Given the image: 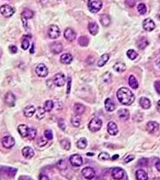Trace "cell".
<instances>
[{"label":"cell","instance_id":"44dd1931","mask_svg":"<svg viewBox=\"0 0 160 180\" xmlns=\"http://www.w3.org/2000/svg\"><path fill=\"white\" fill-rule=\"evenodd\" d=\"M17 130L22 138H27L28 131H29V128L27 127V125L24 124L20 125L17 128Z\"/></svg>","mask_w":160,"mask_h":180},{"label":"cell","instance_id":"e7e4bbea","mask_svg":"<svg viewBox=\"0 0 160 180\" xmlns=\"http://www.w3.org/2000/svg\"><path fill=\"white\" fill-rule=\"evenodd\" d=\"M40 1L41 2H44V3H45V2H48V0H40Z\"/></svg>","mask_w":160,"mask_h":180},{"label":"cell","instance_id":"8992f818","mask_svg":"<svg viewBox=\"0 0 160 180\" xmlns=\"http://www.w3.org/2000/svg\"><path fill=\"white\" fill-rule=\"evenodd\" d=\"M53 84H54L58 87H62L66 84V77L63 74L58 73L54 77H53Z\"/></svg>","mask_w":160,"mask_h":180},{"label":"cell","instance_id":"f6af8a7d","mask_svg":"<svg viewBox=\"0 0 160 180\" xmlns=\"http://www.w3.org/2000/svg\"><path fill=\"white\" fill-rule=\"evenodd\" d=\"M110 158V156L109 153H106V152H101L99 154L98 156V159L99 160H102V161H105L108 160Z\"/></svg>","mask_w":160,"mask_h":180},{"label":"cell","instance_id":"f907efd6","mask_svg":"<svg viewBox=\"0 0 160 180\" xmlns=\"http://www.w3.org/2000/svg\"><path fill=\"white\" fill-rule=\"evenodd\" d=\"M58 126L62 129V130H65L66 128V124L65 120H64L63 119H60V120H59Z\"/></svg>","mask_w":160,"mask_h":180},{"label":"cell","instance_id":"ac0fdd59","mask_svg":"<svg viewBox=\"0 0 160 180\" xmlns=\"http://www.w3.org/2000/svg\"><path fill=\"white\" fill-rule=\"evenodd\" d=\"M35 108L33 106H27L24 108L23 110V114L24 116L27 118L31 117L35 113Z\"/></svg>","mask_w":160,"mask_h":180},{"label":"cell","instance_id":"11a10c76","mask_svg":"<svg viewBox=\"0 0 160 180\" xmlns=\"http://www.w3.org/2000/svg\"><path fill=\"white\" fill-rule=\"evenodd\" d=\"M134 158L135 157L132 156V155H130V156H128L125 159V163H129V162L133 160Z\"/></svg>","mask_w":160,"mask_h":180},{"label":"cell","instance_id":"ab89813d","mask_svg":"<svg viewBox=\"0 0 160 180\" xmlns=\"http://www.w3.org/2000/svg\"><path fill=\"white\" fill-rule=\"evenodd\" d=\"M57 167L60 170H66L67 168V164L65 160H60L57 163Z\"/></svg>","mask_w":160,"mask_h":180},{"label":"cell","instance_id":"74e56055","mask_svg":"<svg viewBox=\"0 0 160 180\" xmlns=\"http://www.w3.org/2000/svg\"><path fill=\"white\" fill-rule=\"evenodd\" d=\"M53 106H54V103L52 100H47L44 103V109L46 112H49L53 110Z\"/></svg>","mask_w":160,"mask_h":180},{"label":"cell","instance_id":"d4e9b609","mask_svg":"<svg viewBox=\"0 0 160 180\" xmlns=\"http://www.w3.org/2000/svg\"><path fill=\"white\" fill-rule=\"evenodd\" d=\"M99 20H100L101 24L104 27H108L111 23V19L107 14H102L99 18Z\"/></svg>","mask_w":160,"mask_h":180},{"label":"cell","instance_id":"30bf717a","mask_svg":"<svg viewBox=\"0 0 160 180\" xmlns=\"http://www.w3.org/2000/svg\"><path fill=\"white\" fill-rule=\"evenodd\" d=\"M48 35L51 39H57L60 35L59 28L56 25H52L48 30Z\"/></svg>","mask_w":160,"mask_h":180},{"label":"cell","instance_id":"bcb514c9","mask_svg":"<svg viewBox=\"0 0 160 180\" xmlns=\"http://www.w3.org/2000/svg\"><path fill=\"white\" fill-rule=\"evenodd\" d=\"M37 143L39 147H44L46 144L48 143V140L45 138H43V137H40V138L37 139Z\"/></svg>","mask_w":160,"mask_h":180},{"label":"cell","instance_id":"836d02e7","mask_svg":"<svg viewBox=\"0 0 160 180\" xmlns=\"http://www.w3.org/2000/svg\"><path fill=\"white\" fill-rule=\"evenodd\" d=\"M81 119L80 116V115L76 114L72 117V120H71V122H72V124L74 126V127L77 128L79 127L80 124H81Z\"/></svg>","mask_w":160,"mask_h":180},{"label":"cell","instance_id":"d6986e66","mask_svg":"<svg viewBox=\"0 0 160 180\" xmlns=\"http://www.w3.org/2000/svg\"><path fill=\"white\" fill-rule=\"evenodd\" d=\"M22 154L23 156L27 158V159H31L34 156V151L30 147L26 146L23 148L22 149Z\"/></svg>","mask_w":160,"mask_h":180},{"label":"cell","instance_id":"03108f58","mask_svg":"<svg viewBox=\"0 0 160 180\" xmlns=\"http://www.w3.org/2000/svg\"><path fill=\"white\" fill-rule=\"evenodd\" d=\"M158 16H159V18L160 19V12L159 13V15H158Z\"/></svg>","mask_w":160,"mask_h":180},{"label":"cell","instance_id":"ee69618b","mask_svg":"<svg viewBox=\"0 0 160 180\" xmlns=\"http://www.w3.org/2000/svg\"><path fill=\"white\" fill-rule=\"evenodd\" d=\"M127 57H129V58L130 59L133 60V59H136V57H137L138 54H137V53L136 51H134V50H133V49H130V50H128V51L127 52Z\"/></svg>","mask_w":160,"mask_h":180},{"label":"cell","instance_id":"f546056e","mask_svg":"<svg viewBox=\"0 0 160 180\" xmlns=\"http://www.w3.org/2000/svg\"><path fill=\"white\" fill-rule=\"evenodd\" d=\"M136 179L137 180H147L148 176L147 173L143 170H139L136 173Z\"/></svg>","mask_w":160,"mask_h":180},{"label":"cell","instance_id":"e575fe53","mask_svg":"<svg viewBox=\"0 0 160 180\" xmlns=\"http://www.w3.org/2000/svg\"><path fill=\"white\" fill-rule=\"evenodd\" d=\"M76 146H77V147H78V148L80 149H85V147H86L87 146V139H85V138H80L77 142Z\"/></svg>","mask_w":160,"mask_h":180},{"label":"cell","instance_id":"ba28073f","mask_svg":"<svg viewBox=\"0 0 160 180\" xmlns=\"http://www.w3.org/2000/svg\"><path fill=\"white\" fill-rule=\"evenodd\" d=\"M35 73L40 77H45L48 74V69L44 63L38 64L35 68Z\"/></svg>","mask_w":160,"mask_h":180},{"label":"cell","instance_id":"6125c7cd","mask_svg":"<svg viewBox=\"0 0 160 180\" xmlns=\"http://www.w3.org/2000/svg\"><path fill=\"white\" fill-rule=\"evenodd\" d=\"M157 108H158V110L159 112L160 113V100L158 102V106H157Z\"/></svg>","mask_w":160,"mask_h":180},{"label":"cell","instance_id":"6f0895ef","mask_svg":"<svg viewBox=\"0 0 160 180\" xmlns=\"http://www.w3.org/2000/svg\"><path fill=\"white\" fill-rule=\"evenodd\" d=\"M40 179H41V180H45V179H46V180H49V178L47 177V176H46V175L41 174V175H40Z\"/></svg>","mask_w":160,"mask_h":180},{"label":"cell","instance_id":"603a6c76","mask_svg":"<svg viewBox=\"0 0 160 180\" xmlns=\"http://www.w3.org/2000/svg\"><path fill=\"white\" fill-rule=\"evenodd\" d=\"M139 103H140V106L145 110H148L151 107L150 100L148 99L147 98H145V97H141L140 99V102H139Z\"/></svg>","mask_w":160,"mask_h":180},{"label":"cell","instance_id":"d590c367","mask_svg":"<svg viewBox=\"0 0 160 180\" xmlns=\"http://www.w3.org/2000/svg\"><path fill=\"white\" fill-rule=\"evenodd\" d=\"M45 111L44 108L39 107L37 110L35 111V117H36L37 120H42V119L45 117Z\"/></svg>","mask_w":160,"mask_h":180},{"label":"cell","instance_id":"816d5d0a","mask_svg":"<svg viewBox=\"0 0 160 180\" xmlns=\"http://www.w3.org/2000/svg\"><path fill=\"white\" fill-rule=\"evenodd\" d=\"M125 3L130 8H133L136 5V1L135 0H125Z\"/></svg>","mask_w":160,"mask_h":180},{"label":"cell","instance_id":"db71d44e","mask_svg":"<svg viewBox=\"0 0 160 180\" xmlns=\"http://www.w3.org/2000/svg\"><path fill=\"white\" fill-rule=\"evenodd\" d=\"M9 49L10 52L12 53H16L17 52V47L15 45H10L9 48Z\"/></svg>","mask_w":160,"mask_h":180},{"label":"cell","instance_id":"4fadbf2b","mask_svg":"<svg viewBox=\"0 0 160 180\" xmlns=\"http://www.w3.org/2000/svg\"><path fill=\"white\" fill-rule=\"evenodd\" d=\"M144 29L147 31H151L155 28V24L154 21L150 18H147L143 22Z\"/></svg>","mask_w":160,"mask_h":180},{"label":"cell","instance_id":"003e7915","mask_svg":"<svg viewBox=\"0 0 160 180\" xmlns=\"http://www.w3.org/2000/svg\"><path fill=\"white\" fill-rule=\"evenodd\" d=\"M58 1H60V0H58Z\"/></svg>","mask_w":160,"mask_h":180},{"label":"cell","instance_id":"6da1fadb","mask_svg":"<svg viewBox=\"0 0 160 180\" xmlns=\"http://www.w3.org/2000/svg\"><path fill=\"white\" fill-rule=\"evenodd\" d=\"M117 98L121 103L126 106L131 105L135 101L134 94L127 88H120L117 92Z\"/></svg>","mask_w":160,"mask_h":180},{"label":"cell","instance_id":"8fae6325","mask_svg":"<svg viewBox=\"0 0 160 180\" xmlns=\"http://www.w3.org/2000/svg\"><path fill=\"white\" fill-rule=\"evenodd\" d=\"M81 174H82L83 176L87 179H91L95 177V171L92 167H84L82 170H81Z\"/></svg>","mask_w":160,"mask_h":180},{"label":"cell","instance_id":"d6a6232c","mask_svg":"<svg viewBox=\"0 0 160 180\" xmlns=\"http://www.w3.org/2000/svg\"><path fill=\"white\" fill-rule=\"evenodd\" d=\"M149 45V41L145 38H141L137 42V47L141 49H145Z\"/></svg>","mask_w":160,"mask_h":180},{"label":"cell","instance_id":"3957f363","mask_svg":"<svg viewBox=\"0 0 160 180\" xmlns=\"http://www.w3.org/2000/svg\"><path fill=\"white\" fill-rule=\"evenodd\" d=\"M102 126V121L98 117H94L90 121L88 128L92 132H96L101 129Z\"/></svg>","mask_w":160,"mask_h":180},{"label":"cell","instance_id":"681fc988","mask_svg":"<svg viewBox=\"0 0 160 180\" xmlns=\"http://www.w3.org/2000/svg\"><path fill=\"white\" fill-rule=\"evenodd\" d=\"M138 164L140 165V166H145L146 167L148 164V160L146 158H141L138 161Z\"/></svg>","mask_w":160,"mask_h":180},{"label":"cell","instance_id":"680465c9","mask_svg":"<svg viewBox=\"0 0 160 180\" xmlns=\"http://www.w3.org/2000/svg\"><path fill=\"white\" fill-rule=\"evenodd\" d=\"M155 167L159 171H160V161L159 160H158L157 162L155 163Z\"/></svg>","mask_w":160,"mask_h":180},{"label":"cell","instance_id":"f5cc1de1","mask_svg":"<svg viewBox=\"0 0 160 180\" xmlns=\"http://www.w3.org/2000/svg\"><path fill=\"white\" fill-rule=\"evenodd\" d=\"M154 87H155L156 92H157L159 93V94H160V80L156 81L155 82Z\"/></svg>","mask_w":160,"mask_h":180},{"label":"cell","instance_id":"277c9868","mask_svg":"<svg viewBox=\"0 0 160 180\" xmlns=\"http://www.w3.org/2000/svg\"><path fill=\"white\" fill-rule=\"evenodd\" d=\"M0 13L5 17H10L13 15L15 11L12 6L5 4L0 7Z\"/></svg>","mask_w":160,"mask_h":180},{"label":"cell","instance_id":"7dc6e473","mask_svg":"<svg viewBox=\"0 0 160 180\" xmlns=\"http://www.w3.org/2000/svg\"><path fill=\"white\" fill-rule=\"evenodd\" d=\"M30 47V41L29 39L27 38H25L21 43V48L24 50H26Z\"/></svg>","mask_w":160,"mask_h":180},{"label":"cell","instance_id":"60d3db41","mask_svg":"<svg viewBox=\"0 0 160 180\" xmlns=\"http://www.w3.org/2000/svg\"><path fill=\"white\" fill-rule=\"evenodd\" d=\"M60 143H61V146L64 149L69 150L70 147H71V143L68 139H62L61 142H60Z\"/></svg>","mask_w":160,"mask_h":180},{"label":"cell","instance_id":"484cf974","mask_svg":"<svg viewBox=\"0 0 160 180\" xmlns=\"http://www.w3.org/2000/svg\"><path fill=\"white\" fill-rule=\"evenodd\" d=\"M88 30L90 31V33L93 35H95L98 33L99 31V27L97 23L95 22H91L88 25Z\"/></svg>","mask_w":160,"mask_h":180},{"label":"cell","instance_id":"1f68e13d","mask_svg":"<svg viewBox=\"0 0 160 180\" xmlns=\"http://www.w3.org/2000/svg\"><path fill=\"white\" fill-rule=\"evenodd\" d=\"M129 85L130 87L133 89H137L139 86L137 80L133 75H130L129 77Z\"/></svg>","mask_w":160,"mask_h":180},{"label":"cell","instance_id":"be15d7a7","mask_svg":"<svg viewBox=\"0 0 160 180\" xmlns=\"http://www.w3.org/2000/svg\"><path fill=\"white\" fill-rule=\"evenodd\" d=\"M118 157H119V156H118V155H115V156L112 157V160H116V159H117V158H118Z\"/></svg>","mask_w":160,"mask_h":180},{"label":"cell","instance_id":"9a60e30c","mask_svg":"<svg viewBox=\"0 0 160 180\" xmlns=\"http://www.w3.org/2000/svg\"><path fill=\"white\" fill-rule=\"evenodd\" d=\"M159 129V124L156 121H149L146 125V129L149 134H154Z\"/></svg>","mask_w":160,"mask_h":180},{"label":"cell","instance_id":"c3c4849f","mask_svg":"<svg viewBox=\"0 0 160 180\" xmlns=\"http://www.w3.org/2000/svg\"><path fill=\"white\" fill-rule=\"evenodd\" d=\"M44 135L45 137V138L48 140H52L53 139V134L52 131L49 129H47L44 131Z\"/></svg>","mask_w":160,"mask_h":180},{"label":"cell","instance_id":"ffe728a7","mask_svg":"<svg viewBox=\"0 0 160 180\" xmlns=\"http://www.w3.org/2000/svg\"><path fill=\"white\" fill-rule=\"evenodd\" d=\"M73 61V56L70 53H64L60 57V62L63 64H70Z\"/></svg>","mask_w":160,"mask_h":180},{"label":"cell","instance_id":"e0dca14e","mask_svg":"<svg viewBox=\"0 0 160 180\" xmlns=\"http://www.w3.org/2000/svg\"><path fill=\"white\" fill-rule=\"evenodd\" d=\"M108 132L111 135H116L118 133V128L116 123L110 121L108 124Z\"/></svg>","mask_w":160,"mask_h":180},{"label":"cell","instance_id":"7c38bea8","mask_svg":"<svg viewBox=\"0 0 160 180\" xmlns=\"http://www.w3.org/2000/svg\"><path fill=\"white\" fill-rule=\"evenodd\" d=\"M5 103L9 107H13L15 106L16 102V97L13 93L8 92L6 93L4 98Z\"/></svg>","mask_w":160,"mask_h":180},{"label":"cell","instance_id":"5bb4252c","mask_svg":"<svg viewBox=\"0 0 160 180\" xmlns=\"http://www.w3.org/2000/svg\"><path fill=\"white\" fill-rule=\"evenodd\" d=\"M64 37L69 41H73L76 38V33L72 28H67L64 31Z\"/></svg>","mask_w":160,"mask_h":180},{"label":"cell","instance_id":"2e32d148","mask_svg":"<svg viewBox=\"0 0 160 180\" xmlns=\"http://www.w3.org/2000/svg\"><path fill=\"white\" fill-rule=\"evenodd\" d=\"M51 52L54 54H58L63 51V45L59 41L53 42L50 45Z\"/></svg>","mask_w":160,"mask_h":180},{"label":"cell","instance_id":"91938a15","mask_svg":"<svg viewBox=\"0 0 160 180\" xmlns=\"http://www.w3.org/2000/svg\"><path fill=\"white\" fill-rule=\"evenodd\" d=\"M156 65H157V66L158 67V68L160 69V58L158 59L157 61H156Z\"/></svg>","mask_w":160,"mask_h":180},{"label":"cell","instance_id":"7a4b0ae2","mask_svg":"<svg viewBox=\"0 0 160 180\" xmlns=\"http://www.w3.org/2000/svg\"><path fill=\"white\" fill-rule=\"evenodd\" d=\"M87 7L91 13H98L102 8L101 0H88Z\"/></svg>","mask_w":160,"mask_h":180},{"label":"cell","instance_id":"9f6ffc18","mask_svg":"<svg viewBox=\"0 0 160 180\" xmlns=\"http://www.w3.org/2000/svg\"><path fill=\"white\" fill-rule=\"evenodd\" d=\"M71 84H72V81H71V78L69 77L68 81H67V94H69V92H70Z\"/></svg>","mask_w":160,"mask_h":180},{"label":"cell","instance_id":"4316f807","mask_svg":"<svg viewBox=\"0 0 160 180\" xmlns=\"http://www.w3.org/2000/svg\"><path fill=\"white\" fill-rule=\"evenodd\" d=\"M105 107L108 111H113L116 110V105L111 99L108 98L105 101Z\"/></svg>","mask_w":160,"mask_h":180},{"label":"cell","instance_id":"f35d334b","mask_svg":"<svg viewBox=\"0 0 160 180\" xmlns=\"http://www.w3.org/2000/svg\"><path fill=\"white\" fill-rule=\"evenodd\" d=\"M78 43L82 47H86L89 44V39L87 36H81L78 39Z\"/></svg>","mask_w":160,"mask_h":180},{"label":"cell","instance_id":"7bdbcfd3","mask_svg":"<svg viewBox=\"0 0 160 180\" xmlns=\"http://www.w3.org/2000/svg\"><path fill=\"white\" fill-rule=\"evenodd\" d=\"M137 10L138 12L140 13L141 15H144L147 12V8L144 3H140L137 5Z\"/></svg>","mask_w":160,"mask_h":180},{"label":"cell","instance_id":"5b68a950","mask_svg":"<svg viewBox=\"0 0 160 180\" xmlns=\"http://www.w3.org/2000/svg\"><path fill=\"white\" fill-rule=\"evenodd\" d=\"M112 178L114 179L120 180V179H124V178L126 176V174L123 169L120 167H115L113 169L112 172Z\"/></svg>","mask_w":160,"mask_h":180},{"label":"cell","instance_id":"4dcf8cb0","mask_svg":"<svg viewBox=\"0 0 160 180\" xmlns=\"http://www.w3.org/2000/svg\"><path fill=\"white\" fill-rule=\"evenodd\" d=\"M113 68L116 71L119 72V73H122V72L126 70V66L124 63L117 62L114 65V66H113Z\"/></svg>","mask_w":160,"mask_h":180},{"label":"cell","instance_id":"83f0119b","mask_svg":"<svg viewBox=\"0 0 160 180\" xmlns=\"http://www.w3.org/2000/svg\"><path fill=\"white\" fill-rule=\"evenodd\" d=\"M85 107L81 103H76L73 106V111L77 115H81L85 112Z\"/></svg>","mask_w":160,"mask_h":180},{"label":"cell","instance_id":"cb8c5ba5","mask_svg":"<svg viewBox=\"0 0 160 180\" xmlns=\"http://www.w3.org/2000/svg\"><path fill=\"white\" fill-rule=\"evenodd\" d=\"M130 112L126 109H121L118 111V116L121 120L126 121L130 118Z\"/></svg>","mask_w":160,"mask_h":180},{"label":"cell","instance_id":"b9f144b4","mask_svg":"<svg viewBox=\"0 0 160 180\" xmlns=\"http://www.w3.org/2000/svg\"><path fill=\"white\" fill-rule=\"evenodd\" d=\"M37 135V130L34 128H29V131H28V135H27V138H29V139L32 140L35 139V137H36Z\"/></svg>","mask_w":160,"mask_h":180},{"label":"cell","instance_id":"8d00e7d4","mask_svg":"<svg viewBox=\"0 0 160 180\" xmlns=\"http://www.w3.org/2000/svg\"><path fill=\"white\" fill-rule=\"evenodd\" d=\"M3 172H5V174L10 176V177H14L17 173V170L15 168L12 167H3Z\"/></svg>","mask_w":160,"mask_h":180},{"label":"cell","instance_id":"94428289","mask_svg":"<svg viewBox=\"0 0 160 180\" xmlns=\"http://www.w3.org/2000/svg\"><path fill=\"white\" fill-rule=\"evenodd\" d=\"M30 53H34V44H32V46H31V48L30 49Z\"/></svg>","mask_w":160,"mask_h":180},{"label":"cell","instance_id":"52a82bcc","mask_svg":"<svg viewBox=\"0 0 160 180\" xmlns=\"http://www.w3.org/2000/svg\"><path fill=\"white\" fill-rule=\"evenodd\" d=\"M15 139L11 135H6L3 137L2 139V143L3 146L7 149L12 148L15 145Z\"/></svg>","mask_w":160,"mask_h":180},{"label":"cell","instance_id":"9c48e42d","mask_svg":"<svg viewBox=\"0 0 160 180\" xmlns=\"http://www.w3.org/2000/svg\"><path fill=\"white\" fill-rule=\"evenodd\" d=\"M69 162L74 167H80L83 164V159L80 155L74 154L70 156Z\"/></svg>","mask_w":160,"mask_h":180},{"label":"cell","instance_id":"f1b7e54d","mask_svg":"<svg viewBox=\"0 0 160 180\" xmlns=\"http://www.w3.org/2000/svg\"><path fill=\"white\" fill-rule=\"evenodd\" d=\"M109 59V56L108 54L105 53L104 55H102L99 59L98 62V67H103L106 64V63L108 62V60Z\"/></svg>","mask_w":160,"mask_h":180},{"label":"cell","instance_id":"7402d4cb","mask_svg":"<svg viewBox=\"0 0 160 180\" xmlns=\"http://www.w3.org/2000/svg\"><path fill=\"white\" fill-rule=\"evenodd\" d=\"M34 13L33 11H31L30 9L26 8L23 9L22 13H21V19L26 20L31 19V18L34 17Z\"/></svg>","mask_w":160,"mask_h":180}]
</instances>
